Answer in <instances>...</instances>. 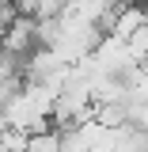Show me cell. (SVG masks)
I'll use <instances>...</instances> for the list:
<instances>
[{
    "label": "cell",
    "mask_w": 148,
    "mask_h": 152,
    "mask_svg": "<svg viewBox=\"0 0 148 152\" xmlns=\"http://www.w3.org/2000/svg\"><path fill=\"white\" fill-rule=\"evenodd\" d=\"M144 23H148V15H144V8H141V4H122L106 34H110V38H118V42H125V38H129L133 31H141Z\"/></svg>",
    "instance_id": "7a4b0ae2"
},
{
    "label": "cell",
    "mask_w": 148,
    "mask_h": 152,
    "mask_svg": "<svg viewBox=\"0 0 148 152\" xmlns=\"http://www.w3.org/2000/svg\"><path fill=\"white\" fill-rule=\"evenodd\" d=\"M31 46H34V19L15 15L4 31H0V50H4V53L19 57V53H27Z\"/></svg>",
    "instance_id": "6da1fadb"
}]
</instances>
